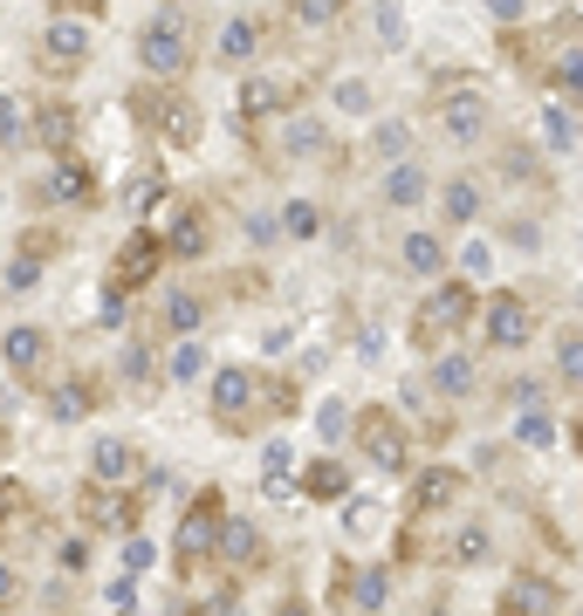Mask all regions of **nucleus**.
<instances>
[{
	"label": "nucleus",
	"mask_w": 583,
	"mask_h": 616,
	"mask_svg": "<svg viewBox=\"0 0 583 616\" xmlns=\"http://www.w3.org/2000/svg\"><path fill=\"white\" fill-rule=\"evenodd\" d=\"M474 322H481V336H487V350H522L529 336H535V309L522 302V295H487L481 309H474Z\"/></svg>",
	"instance_id": "1"
},
{
	"label": "nucleus",
	"mask_w": 583,
	"mask_h": 616,
	"mask_svg": "<svg viewBox=\"0 0 583 616\" xmlns=\"http://www.w3.org/2000/svg\"><path fill=\"white\" fill-rule=\"evenodd\" d=\"M138 123H151V131H159V144H179V151H192V144H200V110H192L179 90L138 97Z\"/></svg>",
	"instance_id": "2"
},
{
	"label": "nucleus",
	"mask_w": 583,
	"mask_h": 616,
	"mask_svg": "<svg viewBox=\"0 0 583 616\" xmlns=\"http://www.w3.org/2000/svg\"><path fill=\"white\" fill-rule=\"evenodd\" d=\"M138 62L151 69V75H185L192 69V41H185V28L172 21V14H159V21H144V34H138Z\"/></svg>",
	"instance_id": "3"
},
{
	"label": "nucleus",
	"mask_w": 583,
	"mask_h": 616,
	"mask_svg": "<svg viewBox=\"0 0 583 616\" xmlns=\"http://www.w3.org/2000/svg\"><path fill=\"white\" fill-rule=\"evenodd\" d=\"M350 432H358V452H364V460H371L378 473H405L412 445H405V425L392 418V411H364V418L350 425Z\"/></svg>",
	"instance_id": "4"
},
{
	"label": "nucleus",
	"mask_w": 583,
	"mask_h": 616,
	"mask_svg": "<svg viewBox=\"0 0 583 616\" xmlns=\"http://www.w3.org/2000/svg\"><path fill=\"white\" fill-rule=\"evenodd\" d=\"M220 521H227L220 493H200V501L185 507V521H179V568H185V575H200V562L213 555V542H220Z\"/></svg>",
	"instance_id": "5"
},
{
	"label": "nucleus",
	"mask_w": 583,
	"mask_h": 616,
	"mask_svg": "<svg viewBox=\"0 0 583 616\" xmlns=\"http://www.w3.org/2000/svg\"><path fill=\"white\" fill-rule=\"evenodd\" d=\"M474 309H481L474 281H440V287H433V302L419 309V336H425V343H433V336H453V329L474 322Z\"/></svg>",
	"instance_id": "6"
},
{
	"label": "nucleus",
	"mask_w": 583,
	"mask_h": 616,
	"mask_svg": "<svg viewBox=\"0 0 583 616\" xmlns=\"http://www.w3.org/2000/svg\"><path fill=\"white\" fill-rule=\"evenodd\" d=\"M159 261H165L159 233H151V226H138V233H131V240L110 254V287H117V295H131V287H144L151 274H159Z\"/></svg>",
	"instance_id": "7"
},
{
	"label": "nucleus",
	"mask_w": 583,
	"mask_h": 616,
	"mask_svg": "<svg viewBox=\"0 0 583 616\" xmlns=\"http://www.w3.org/2000/svg\"><path fill=\"white\" fill-rule=\"evenodd\" d=\"M34 62H42L49 75L83 69V62H90V28H83V21H69V14H56V21L42 28V49H34Z\"/></svg>",
	"instance_id": "8"
},
{
	"label": "nucleus",
	"mask_w": 583,
	"mask_h": 616,
	"mask_svg": "<svg viewBox=\"0 0 583 616\" xmlns=\"http://www.w3.org/2000/svg\"><path fill=\"white\" fill-rule=\"evenodd\" d=\"M254 397H261V377H254V370H241V363L213 370V418H220V425H248Z\"/></svg>",
	"instance_id": "9"
},
{
	"label": "nucleus",
	"mask_w": 583,
	"mask_h": 616,
	"mask_svg": "<svg viewBox=\"0 0 583 616\" xmlns=\"http://www.w3.org/2000/svg\"><path fill=\"white\" fill-rule=\"evenodd\" d=\"M440 131H446V144H481L487 138V90H453L440 103Z\"/></svg>",
	"instance_id": "10"
},
{
	"label": "nucleus",
	"mask_w": 583,
	"mask_h": 616,
	"mask_svg": "<svg viewBox=\"0 0 583 616\" xmlns=\"http://www.w3.org/2000/svg\"><path fill=\"white\" fill-rule=\"evenodd\" d=\"M563 609V589L550 575H515L509 589H501V616H556Z\"/></svg>",
	"instance_id": "11"
},
{
	"label": "nucleus",
	"mask_w": 583,
	"mask_h": 616,
	"mask_svg": "<svg viewBox=\"0 0 583 616\" xmlns=\"http://www.w3.org/2000/svg\"><path fill=\"white\" fill-rule=\"evenodd\" d=\"M295 97H289V82H268V75H248L241 82V97H233V110H241V123L254 131L261 117H275V110H289Z\"/></svg>",
	"instance_id": "12"
},
{
	"label": "nucleus",
	"mask_w": 583,
	"mask_h": 616,
	"mask_svg": "<svg viewBox=\"0 0 583 616\" xmlns=\"http://www.w3.org/2000/svg\"><path fill=\"white\" fill-rule=\"evenodd\" d=\"M83 521L124 534V527H138V501H131V493H117V486H90L83 493Z\"/></svg>",
	"instance_id": "13"
},
{
	"label": "nucleus",
	"mask_w": 583,
	"mask_h": 616,
	"mask_svg": "<svg viewBox=\"0 0 583 616\" xmlns=\"http://www.w3.org/2000/svg\"><path fill=\"white\" fill-rule=\"evenodd\" d=\"M0 363L14 370V377H34V370L49 363V336L34 322H21V329H8V343H0Z\"/></svg>",
	"instance_id": "14"
},
{
	"label": "nucleus",
	"mask_w": 583,
	"mask_h": 616,
	"mask_svg": "<svg viewBox=\"0 0 583 616\" xmlns=\"http://www.w3.org/2000/svg\"><path fill=\"white\" fill-rule=\"evenodd\" d=\"M90 473H97V486H131L144 466H138V445H124V438H103L97 452H90Z\"/></svg>",
	"instance_id": "15"
},
{
	"label": "nucleus",
	"mask_w": 583,
	"mask_h": 616,
	"mask_svg": "<svg viewBox=\"0 0 583 616\" xmlns=\"http://www.w3.org/2000/svg\"><path fill=\"white\" fill-rule=\"evenodd\" d=\"M49 199H62V205H97L90 164H83V158H56V164H49Z\"/></svg>",
	"instance_id": "16"
},
{
	"label": "nucleus",
	"mask_w": 583,
	"mask_h": 616,
	"mask_svg": "<svg viewBox=\"0 0 583 616\" xmlns=\"http://www.w3.org/2000/svg\"><path fill=\"white\" fill-rule=\"evenodd\" d=\"M159 246H165L172 261H200V254H207V220H200V205H179Z\"/></svg>",
	"instance_id": "17"
},
{
	"label": "nucleus",
	"mask_w": 583,
	"mask_h": 616,
	"mask_svg": "<svg viewBox=\"0 0 583 616\" xmlns=\"http://www.w3.org/2000/svg\"><path fill=\"white\" fill-rule=\"evenodd\" d=\"M542 82H550L563 103H583V41H563V49L542 62Z\"/></svg>",
	"instance_id": "18"
},
{
	"label": "nucleus",
	"mask_w": 583,
	"mask_h": 616,
	"mask_svg": "<svg viewBox=\"0 0 583 616\" xmlns=\"http://www.w3.org/2000/svg\"><path fill=\"white\" fill-rule=\"evenodd\" d=\"M481 199H487V192H481V179H474V172L446 179V185H440V220H453V226H474V220H481Z\"/></svg>",
	"instance_id": "19"
},
{
	"label": "nucleus",
	"mask_w": 583,
	"mask_h": 616,
	"mask_svg": "<svg viewBox=\"0 0 583 616\" xmlns=\"http://www.w3.org/2000/svg\"><path fill=\"white\" fill-rule=\"evenodd\" d=\"M453 501H460V473H453V466H433V473L412 479V514H419V521L440 514V507H453Z\"/></svg>",
	"instance_id": "20"
},
{
	"label": "nucleus",
	"mask_w": 583,
	"mask_h": 616,
	"mask_svg": "<svg viewBox=\"0 0 583 616\" xmlns=\"http://www.w3.org/2000/svg\"><path fill=\"white\" fill-rule=\"evenodd\" d=\"M378 199H384V205H399V213H405V205H425V199H433V179H425L419 164L405 158V164H392V172H384Z\"/></svg>",
	"instance_id": "21"
},
{
	"label": "nucleus",
	"mask_w": 583,
	"mask_h": 616,
	"mask_svg": "<svg viewBox=\"0 0 583 616\" xmlns=\"http://www.w3.org/2000/svg\"><path fill=\"white\" fill-rule=\"evenodd\" d=\"M213 548H220V562H233V568H254V562L268 555L254 521H220V542H213Z\"/></svg>",
	"instance_id": "22"
},
{
	"label": "nucleus",
	"mask_w": 583,
	"mask_h": 616,
	"mask_svg": "<svg viewBox=\"0 0 583 616\" xmlns=\"http://www.w3.org/2000/svg\"><path fill=\"white\" fill-rule=\"evenodd\" d=\"M213 55H220V62H254V55H261V21H254V14H233V21L220 28V41H213Z\"/></svg>",
	"instance_id": "23"
},
{
	"label": "nucleus",
	"mask_w": 583,
	"mask_h": 616,
	"mask_svg": "<svg viewBox=\"0 0 583 616\" xmlns=\"http://www.w3.org/2000/svg\"><path fill=\"white\" fill-rule=\"evenodd\" d=\"M474 384H481V370H474V356H466V350L433 356V391H440V397H466Z\"/></svg>",
	"instance_id": "24"
},
{
	"label": "nucleus",
	"mask_w": 583,
	"mask_h": 616,
	"mask_svg": "<svg viewBox=\"0 0 583 616\" xmlns=\"http://www.w3.org/2000/svg\"><path fill=\"white\" fill-rule=\"evenodd\" d=\"M34 138H42L56 158H69V151H76V110H69V103H42V117H34Z\"/></svg>",
	"instance_id": "25"
},
{
	"label": "nucleus",
	"mask_w": 583,
	"mask_h": 616,
	"mask_svg": "<svg viewBox=\"0 0 583 616\" xmlns=\"http://www.w3.org/2000/svg\"><path fill=\"white\" fill-rule=\"evenodd\" d=\"M399 261H405V274H440L446 267V246H440V233H405L399 240Z\"/></svg>",
	"instance_id": "26"
},
{
	"label": "nucleus",
	"mask_w": 583,
	"mask_h": 616,
	"mask_svg": "<svg viewBox=\"0 0 583 616\" xmlns=\"http://www.w3.org/2000/svg\"><path fill=\"white\" fill-rule=\"evenodd\" d=\"M302 493H309V501H350V473L336 460H316L302 473Z\"/></svg>",
	"instance_id": "27"
},
{
	"label": "nucleus",
	"mask_w": 583,
	"mask_h": 616,
	"mask_svg": "<svg viewBox=\"0 0 583 616\" xmlns=\"http://www.w3.org/2000/svg\"><path fill=\"white\" fill-rule=\"evenodd\" d=\"M371 151H378L384 164H405V158H412V123H405V117H384L378 131H371Z\"/></svg>",
	"instance_id": "28"
},
{
	"label": "nucleus",
	"mask_w": 583,
	"mask_h": 616,
	"mask_svg": "<svg viewBox=\"0 0 583 616\" xmlns=\"http://www.w3.org/2000/svg\"><path fill=\"white\" fill-rule=\"evenodd\" d=\"M487 548H494V534L474 521V527H460L453 542H446V562H453V568H474V562H487Z\"/></svg>",
	"instance_id": "29"
},
{
	"label": "nucleus",
	"mask_w": 583,
	"mask_h": 616,
	"mask_svg": "<svg viewBox=\"0 0 583 616\" xmlns=\"http://www.w3.org/2000/svg\"><path fill=\"white\" fill-rule=\"evenodd\" d=\"M165 322L179 329V336H200V322H207V295H192V287L165 295Z\"/></svg>",
	"instance_id": "30"
},
{
	"label": "nucleus",
	"mask_w": 583,
	"mask_h": 616,
	"mask_svg": "<svg viewBox=\"0 0 583 616\" xmlns=\"http://www.w3.org/2000/svg\"><path fill=\"white\" fill-rule=\"evenodd\" d=\"M343 8H350V0H289V14H295V28H309V34H323V28H336V21H343Z\"/></svg>",
	"instance_id": "31"
},
{
	"label": "nucleus",
	"mask_w": 583,
	"mask_h": 616,
	"mask_svg": "<svg viewBox=\"0 0 583 616\" xmlns=\"http://www.w3.org/2000/svg\"><path fill=\"white\" fill-rule=\"evenodd\" d=\"M282 151H289V158H316V151H323V123L309 117V110H295V117H289V138H282Z\"/></svg>",
	"instance_id": "32"
},
{
	"label": "nucleus",
	"mask_w": 583,
	"mask_h": 616,
	"mask_svg": "<svg viewBox=\"0 0 583 616\" xmlns=\"http://www.w3.org/2000/svg\"><path fill=\"white\" fill-rule=\"evenodd\" d=\"M49 418H56V425L90 418V384H56V391H49Z\"/></svg>",
	"instance_id": "33"
},
{
	"label": "nucleus",
	"mask_w": 583,
	"mask_h": 616,
	"mask_svg": "<svg viewBox=\"0 0 583 616\" xmlns=\"http://www.w3.org/2000/svg\"><path fill=\"white\" fill-rule=\"evenodd\" d=\"M556 377L570 391H583V329H563V343H556Z\"/></svg>",
	"instance_id": "34"
},
{
	"label": "nucleus",
	"mask_w": 583,
	"mask_h": 616,
	"mask_svg": "<svg viewBox=\"0 0 583 616\" xmlns=\"http://www.w3.org/2000/svg\"><path fill=\"white\" fill-rule=\"evenodd\" d=\"M21 144H28V103L0 97V151H21Z\"/></svg>",
	"instance_id": "35"
},
{
	"label": "nucleus",
	"mask_w": 583,
	"mask_h": 616,
	"mask_svg": "<svg viewBox=\"0 0 583 616\" xmlns=\"http://www.w3.org/2000/svg\"><path fill=\"white\" fill-rule=\"evenodd\" d=\"M384 596H392L384 568H358V575H350V603H358V609H384Z\"/></svg>",
	"instance_id": "36"
},
{
	"label": "nucleus",
	"mask_w": 583,
	"mask_h": 616,
	"mask_svg": "<svg viewBox=\"0 0 583 616\" xmlns=\"http://www.w3.org/2000/svg\"><path fill=\"white\" fill-rule=\"evenodd\" d=\"M282 233H289V240H316V233H323V213H316V199H289V213H282Z\"/></svg>",
	"instance_id": "37"
},
{
	"label": "nucleus",
	"mask_w": 583,
	"mask_h": 616,
	"mask_svg": "<svg viewBox=\"0 0 583 616\" xmlns=\"http://www.w3.org/2000/svg\"><path fill=\"white\" fill-rule=\"evenodd\" d=\"M159 199H165V172H151V164H144V172L124 185V205H131V213H151Z\"/></svg>",
	"instance_id": "38"
},
{
	"label": "nucleus",
	"mask_w": 583,
	"mask_h": 616,
	"mask_svg": "<svg viewBox=\"0 0 583 616\" xmlns=\"http://www.w3.org/2000/svg\"><path fill=\"white\" fill-rule=\"evenodd\" d=\"M542 144H550V151H576V123H570V110H563V103L542 110Z\"/></svg>",
	"instance_id": "39"
},
{
	"label": "nucleus",
	"mask_w": 583,
	"mask_h": 616,
	"mask_svg": "<svg viewBox=\"0 0 583 616\" xmlns=\"http://www.w3.org/2000/svg\"><path fill=\"white\" fill-rule=\"evenodd\" d=\"M165 370H172V384H192V377H200V370H207V350L185 336V343L172 350V363H165Z\"/></svg>",
	"instance_id": "40"
},
{
	"label": "nucleus",
	"mask_w": 583,
	"mask_h": 616,
	"mask_svg": "<svg viewBox=\"0 0 583 616\" xmlns=\"http://www.w3.org/2000/svg\"><path fill=\"white\" fill-rule=\"evenodd\" d=\"M515 438H522V445H550V438H556V418L529 404V411H522V425H515Z\"/></svg>",
	"instance_id": "41"
},
{
	"label": "nucleus",
	"mask_w": 583,
	"mask_h": 616,
	"mask_svg": "<svg viewBox=\"0 0 583 616\" xmlns=\"http://www.w3.org/2000/svg\"><path fill=\"white\" fill-rule=\"evenodd\" d=\"M336 110H343V117H364V110H371V90H364L358 75H343V82H336Z\"/></svg>",
	"instance_id": "42"
},
{
	"label": "nucleus",
	"mask_w": 583,
	"mask_h": 616,
	"mask_svg": "<svg viewBox=\"0 0 583 616\" xmlns=\"http://www.w3.org/2000/svg\"><path fill=\"white\" fill-rule=\"evenodd\" d=\"M378 34H384V49H399V41H405V14H399V0H378Z\"/></svg>",
	"instance_id": "43"
},
{
	"label": "nucleus",
	"mask_w": 583,
	"mask_h": 616,
	"mask_svg": "<svg viewBox=\"0 0 583 616\" xmlns=\"http://www.w3.org/2000/svg\"><path fill=\"white\" fill-rule=\"evenodd\" d=\"M460 267H466V274H487V267H494V246H487V240H466V246H460Z\"/></svg>",
	"instance_id": "44"
},
{
	"label": "nucleus",
	"mask_w": 583,
	"mask_h": 616,
	"mask_svg": "<svg viewBox=\"0 0 583 616\" xmlns=\"http://www.w3.org/2000/svg\"><path fill=\"white\" fill-rule=\"evenodd\" d=\"M289 466H295L289 438H268V452H261V473H289Z\"/></svg>",
	"instance_id": "45"
},
{
	"label": "nucleus",
	"mask_w": 583,
	"mask_h": 616,
	"mask_svg": "<svg viewBox=\"0 0 583 616\" xmlns=\"http://www.w3.org/2000/svg\"><path fill=\"white\" fill-rule=\"evenodd\" d=\"M110 609H117V616L138 609V583H131V575H124V583H110Z\"/></svg>",
	"instance_id": "46"
},
{
	"label": "nucleus",
	"mask_w": 583,
	"mask_h": 616,
	"mask_svg": "<svg viewBox=\"0 0 583 616\" xmlns=\"http://www.w3.org/2000/svg\"><path fill=\"white\" fill-rule=\"evenodd\" d=\"M343 425H350V411H343V404H323V411H316V432H323V438H336Z\"/></svg>",
	"instance_id": "47"
},
{
	"label": "nucleus",
	"mask_w": 583,
	"mask_h": 616,
	"mask_svg": "<svg viewBox=\"0 0 583 616\" xmlns=\"http://www.w3.org/2000/svg\"><path fill=\"white\" fill-rule=\"evenodd\" d=\"M14 603H21V583H14V568L0 562V616H14Z\"/></svg>",
	"instance_id": "48"
},
{
	"label": "nucleus",
	"mask_w": 583,
	"mask_h": 616,
	"mask_svg": "<svg viewBox=\"0 0 583 616\" xmlns=\"http://www.w3.org/2000/svg\"><path fill=\"white\" fill-rule=\"evenodd\" d=\"M34 274H42V261H34V254H21V261L8 267V287H34Z\"/></svg>",
	"instance_id": "49"
},
{
	"label": "nucleus",
	"mask_w": 583,
	"mask_h": 616,
	"mask_svg": "<svg viewBox=\"0 0 583 616\" xmlns=\"http://www.w3.org/2000/svg\"><path fill=\"white\" fill-rule=\"evenodd\" d=\"M151 555H159V548H151V542H144V534H138V542L124 548V568H131V575H144V568H151Z\"/></svg>",
	"instance_id": "50"
},
{
	"label": "nucleus",
	"mask_w": 583,
	"mask_h": 616,
	"mask_svg": "<svg viewBox=\"0 0 583 616\" xmlns=\"http://www.w3.org/2000/svg\"><path fill=\"white\" fill-rule=\"evenodd\" d=\"M97 322H103V329H117V322H124V295H117V287H103V309H97Z\"/></svg>",
	"instance_id": "51"
},
{
	"label": "nucleus",
	"mask_w": 583,
	"mask_h": 616,
	"mask_svg": "<svg viewBox=\"0 0 583 616\" xmlns=\"http://www.w3.org/2000/svg\"><path fill=\"white\" fill-rule=\"evenodd\" d=\"M378 527V507L371 501H350V534H371Z\"/></svg>",
	"instance_id": "52"
},
{
	"label": "nucleus",
	"mask_w": 583,
	"mask_h": 616,
	"mask_svg": "<svg viewBox=\"0 0 583 616\" xmlns=\"http://www.w3.org/2000/svg\"><path fill=\"white\" fill-rule=\"evenodd\" d=\"M522 8H529V0H487V14H494V21H522Z\"/></svg>",
	"instance_id": "53"
},
{
	"label": "nucleus",
	"mask_w": 583,
	"mask_h": 616,
	"mask_svg": "<svg viewBox=\"0 0 583 616\" xmlns=\"http://www.w3.org/2000/svg\"><path fill=\"white\" fill-rule=\"evenodd\" d=\"M254 240H261V246H275V240H282V220H268V213H261V220H254Z\"/></svg>",
	"instance_id": "54"
},
{
	"label": "nucleus",
	"mask_w": 583,
	"mask_h": 616,
	"mask_svg": "<svg viewBox=\"0 0 583 616\" xmlns=\"http://www.w3.org/2000/svg\"><path fill=\"white\" fill-rule=\"evenodd\" d=\"M192 616H233V596H220V603H200Z\"/></svg>",
	"instance_id": "55"
},
{
	"label": "nucleus",
	"mask_w": 583,
	"mask_h": 616,
	"mask_svg": "<svg viewBox=\"0 0 583 616\" xmlns=\"http://www.w3.org/2000/svg\"><path fill=\"white\" fill-rule=\"evenodd\" d=\"M275 616H316V609H309V603H282Z\"/></svg>",
	"instance_id": "56"
},
{
	"label": "nucleus",
	"mask_w": 583,
	"mask_h": 616,
	"mask_svg": "<svg viewBox=\"0 0 583 616\" xmlns=\"http://www.w3.org/2000/svg\"><path fill=\"white\" fill-rule=\"evenodd\" d=\"M576 445H583V425H576Z\"/></svg>",
	"instance_id": "57"
},
{
	"label": "nucleus",
	"mask_w": 583,
	"mask_h": 616,
	"mask_svg": "<svg viewBox=\"0 0 583 616\" xmlns=\"http://www.w3.org/2000/svg\"><path fill=\"white\" fill-rule=\"evenodd\" d=\"M576 616H583V609H576Z\"/></svg>",
	"instance_id": "58"
}]
</instances>
